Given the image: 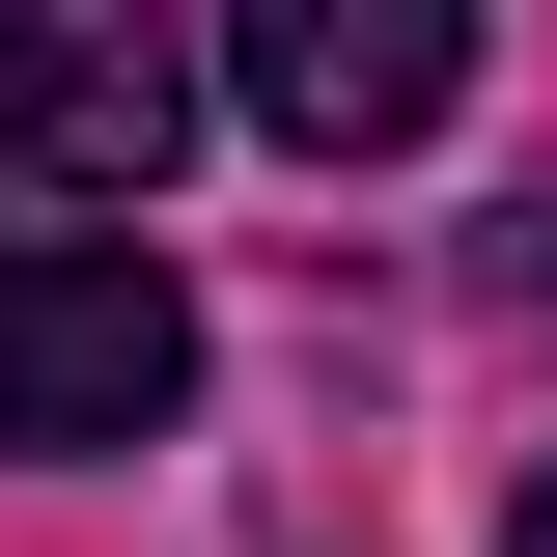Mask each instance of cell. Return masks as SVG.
<instances>
[{"label": "cell", "instance_id": "obj_1", "mask_svg": "<svg viewBox=\"0 0 557 557\" xmlns=\"http://www.w3.org/2000/svg\"><path fill=\"white\" fill-rule=\"evenodd\" d=\"M168 168H196V57H168V28H112V0L0 28V251H84V223H139Z\"/></svg>", "mask_w": 557, "mask_h": 557}, {"label": "cell", "instance_id": "obj_2", "mask_svg": "<svg viewBox=\"0 0 557 557\" xmlns=\"http://www.w3.org/2000/svg\"><path fill=\"white\" fill-rule=\"evenodd\" d=\"M168 418H196L168 251H0V446H168Z\"/></svg>", "mask_w": 557, "mask_h": 557}, {"label": "cell", "instance_id": "obj_3", "mask_svg": "<svg viewBox=\"0 0 557 557\" xmlns=\"http://www.w3.org/2000/svg\"><path fill=\"white\" fill-rule=\"evenodd\" d=\"M251 139H307V168H362V139H446V84H474V28L446 0H251Z\"/></svg>", "mask_w": 557, "mask_h": 557}, {"label": "cell", "instance_id": "obj_4", "mask_svg": "<svg viewBox=\"0 0 557 557\" xmlns=\"http://www.w3.org/2000/svg\"><path fill=\"white\" fill-rule=\"evenodd\" d=\"M502 557H557V474H530V502H502Z\"/></svg>", "mask_w": 557, "mask_h": 557}]
</instances>
